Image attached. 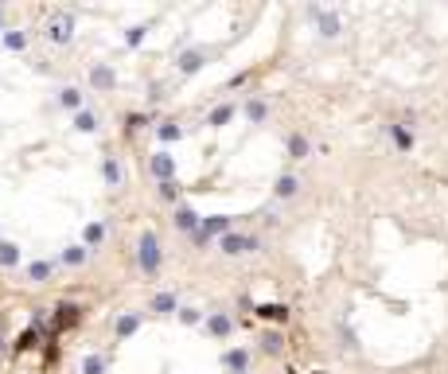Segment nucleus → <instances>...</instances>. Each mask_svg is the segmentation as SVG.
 Returning a JSON list of instances; mask_svg holds the SVG:
<instances>
[{
  "label": "nucleus",
  "mask_w": 448,
  "mask_h": 374,
  "mask_svg": "<svg viewBox=\"0 0 448 374\" xmlns=\"http://www.w3.org/2000/svg\"><path fill=\"white\" fill-rule=\"evenodd\" d=\"M0 359H4V335H0Z\"/></svg>",
  "instance_id": "35"
},
{
  "label": "nucleus",
  "mask_w": 448,
  "mask_h": 374,
  "mask_svg": "<svg viewBox=\"0 0 448 374\" xmlns=\"http://www.w3.org/2000/svg\"><path fill=\"white\" fill-rule=\"evenodd\" d=\"M106 238H110V227H106V218H98V222H86V227H82V246H86L90 254L106 246Z\"/></svg>",
  "instance_id": "10"
},
{
  "label": "nucleus",
  "mask_w": 448,
  "mask_h": 374,
  "mask_svg": "<svg viewBox=\"0 0 448 374\" xmlns=\"http://www.w3.org/2000/svg\"><path fill=\"white\" fill-rule=\"evenodd\" d=\"M285 152H289V160H308L312 140L304 137V133H289V137H285Z\"/></svg>",
  "instance_id": "14"
},
{
  "label": "nucleus",
  "mask_w": 448,
  "mask_h": 374,
  "mask_svg": "<svg viewBox=\"0 0 448 374\" xmlns=\"http://www.w3.org/2000/svg\"><path fill=\"white\" fill-rule=\"evenodd\" d=\"M106 371H110V359L106 355H98V351L82 355V374H106Z\"/></svg>",
  "instance_id": "25"
},
{
  "label": "nucleus",
  "mask_w": 448,
  "mask_h": 374,
  "mask_svg": "<svg viewBox=\"0 0 448 374\" xmlns=\"http://www.w3.org/2000/svg\"><path fill=\"white\" fill-rule=\"evenodd\" d=\"M86 79H90V86L98 90V94H113V90H117V70H113L110 63H94Z\"/></svg>",
  "instance_id": "7"
},
{
  "label": "nucleus",
  "mask_w": 448,
  "mask_h": 374,
  "mask_svg": "<svg viewBox=\"0 0 448 374\" xmlns=\"http://www.w3.org/2000/svg\"><path fill=\"white\" fill-rule=\"evenodd\" d=\"M137 266L144 277H160L164 269V246H160V234L156 230H140L137 238Z\"/></svg>",
  "instance_id": "1"
},
{
  "label": "nucleus",
  "mask_w": 448,
  "mask_h": 374,
  "mask_svg": "<svg viewBox=\"0 0 448 374\" xmlns=\"http://www.w3.org/2000/svg\"><path fill=\"white\" fill-rule=\"evenodd\" d=\"M47 40L55 43V47H70V43H74V16H70V12H55V16H51Z\"/></svg>",
  "instance_id": "4"
},
{
  "label": "nucleus",
  "mask_w": 448,
  "mask_h": 374,
  "mask_svg": "<svg viewBox=\"0 0 448 374\" xmlns=\"http://www.w3.org/2000/svg\"><path fill=\"white\" fill-rule=\"evenodd\" d=\"M386 133H390V140H394V148H398V152H413V133H409L401 121H390Z\"/></svg>",
  "instance_id": "17"
},
{
  "label": "nucleus",
  "mask_w": 448,
  "mask_h": 374,
  "mask_svg": "<svg viewBox=\"0 0 448 374\" xmlns=\"http://www.w3.org/2000/svg\"><path fill=\"white\" fill-rule=\"evenodd\" d=\"M28 40H31V35L24 28H8L4 35H0V47L12 51V55H20V51H28Z\"/></svg>",
  "instance_id": "15"
},
{
  "label": "nucleus",
  "mask_w": 448,
  "mask_h": 374,
  "mask_svg": "<svg viewBox=\"0 0 448 374\" xmlns=\"http://www.w3.org/2000/svg\"><path fill=\"white\" fill-rule=\"evenodd\" d=\"M74 129H78V133H98V129H101V117L94 113V109L82 106L78 113H74Z\"/></svg>",
  "instance_id": "23"
},
{
  "label": "nucleus",
  "mask_w": 448,
  "mask_h": 374,
  "mask_svg": "<svg viewBox=\"0 0 448 374\" xmlns=\"http://www.w3.org/2000/svg\"><path fill=\"white\" fill-rule=\"evenodd\" d=\"M0 266L4 269L20 266V246H16V242H4V238H0Z\"/></svg>",
  "instance_id": "26"
},
{
  "label": "nucleus",
  "mask_w": 448,
  "mask_h": 374,
  "mask_svg": "<svg viewBox=\"0 0 448 374\" xmlns=\"http://www.w3.org/2000/svg\"><path fill=\"white\" fill-rule=\"evenodd\" d=\"M258 316L261 320H273V324H285V320H289V308L285 304H261Z\"/></svg>",
  "instance_id": "30"
},
{
  "label": "nucleus",
  "mask_w": 448,
  "mask_h": 374,
  "mask_svg": "<svg viewBox=\"0 0 448 374\" xmlns=\"http://www.w3.org/2000/svg\"><path fill=\"white\" fill-rule=\"evenodd\" d=\"M176 320H179V324H183V327H199L203 320H207V316H203L199 308H191V304H183V308H176Z\"/></svg>",
  "instance_id": "27"
},
{
  "label": "nucleus",
  "mask_w": 448,
  "mask_h": 374,
  "mask_svg": "<svg viewBox=\"0 0 448 374\" xmlns=\"http://www.w3.org/2000/svg\"><path fill=\"white\" fill-rule=\"evenodd\" d=\"M304 16L316 24L320 40H339V35H343V20H339V12L320 8V4H308V8H304Z\"/></svg>",
  "instance_id": "3"
},
{
  "label": "nucleus",
  "mask_w": 448,
  "mask_h": 374,
  "mask_svg": "<svg viewBox=\"0 0 448 374\" xmlns=\"http://www.w3.org/2000/svg\"><path fill=\"white\" fill-rule=\"evenodd\" d=\"M203 327H207L210 339H226V335L234 332V320H230V312H207Z\"/></svg>",
  "instance_id": "11"
},
{
  "label": "nucleus",
  "mask_w": 448,
  "mask_h": 374,
  "mask_svg": "<svg viewBox=\"0 0 448 374\" xmlns=\"http://www.w3.org/2000/svg\"><path fill=\"white\" fill-rule=\"evenodd\" d=\"M140 324H144V316H140V312H125V316H117L113 332H117V339H129V335L140 332Z\"/></svg>",
  "instance_id": "18"
},
{
  "label": "nucleus",
  "mask_w": 448,
  "mask_h": 374,
  "mask_svg": "<svg viewBox=\"0 0 448 374\" xmlns=\"http://www.w3.org/2000/svg\"><path fill=\"white\" fill-rule=\"evenodd\" d=\"M51 273H55V266H51V261H31V266H28V277L35 281V285H47Z\"/></svg>",
  "instance_id": "29"
},
{
  "label": "nucleus",
  "mask_w": 448,
  "mask_h": 374,
  "mask_svg": "<svg viewBox=\"0 0 448 374\" xmlns=\"http://www.w3.org/2000/svg\"><path fill=\"white\" fill-rule=\"evenodd\" d=\"M199 222H203V215H195L188 203H179L176 215H172V227H176L179 234H195V230H199Z\"/></svg>",
  "instance_id": "13"
},
{
  "label": "nucleus",
  "mask_w": 448,
  "mask_h": 374,
  "mask_svg": "<svg viewBox=\"0 0 448 374\" xmlns=\"http://www.w3.org/2000/svg\"><path fill=\"white\" fill-rule=\"evenodd\" d=\"M207 59H210V51H207V47H188V51H179L176 70L191 79V74H199V70L207 67Z\"/></svg>",
  "instance_id": "6"
},
{
  "label": "nucleus",
  "mask_w": 448,
  "mask_h": 374,
  "mask_svg": "<svg viewBox=\"0 0 448 374\" xmlns=\"http://www.w3.org/2000/svg\"><path fill=\"white\" fill-rule=\"evenodd\" d=\"M4 31H8V24H4V8H0V35H4Z\"/></svg>",
  "instance_id": "34"
},
{
  "label": "nucleus",
  "mask_w": 448,
  "mask_h": 374,
  "mask_svg": "<svg viewBox=\"0 0 448 374\" xmlns=\"http://www.w3.org/2000/svg\"><path fill=\"white\" fill-rule=\"evenodd\" d=\"M222 371L226 374H249V351L246 347H230V351H222Z\"/></svg>",
  "instance_id": "12"
},
{
  "label": "nucleus",
  "mask_w": 448,
  "mask_h": 374,
  "mask_svg": "<svg viewBox=\"0 0 448 374\" xmlns=\"http://www.w3.org/2000/svg\"><path fill=\"white\" fill-rule=\"evenodd\" d=\"M149 172H152L156 184H172V179H176V160H172V152H152Z\"/></svg>",
  "instance_id": "8"
},
{
  "label": "nucleus",
  "mask_w": 448,
  "mask_h": 374,
  "mask_svg": "<svg viewBox=\"0 0 448 374\" xmlns=\"http://www.w3.org/2000/svg\"><path fill=\"white\" fill-rule=\"evenodd\" d=\"M86 261H90V250L82 246V242H78V246H67V250H59V266H67V269H82V266H86Z\"/></svg>",
  "instance_id": "16"
},
{
  "label": "nucleus",
  "mask_w": 448,
  "mask_h": 374,
  "mask_svg": "<svg viewBox=\"0 0 448 374\" xmlns=\"http://www.w3.org/2000/svg\"><path fill=\"white\" fill-rule=\"evenodd\" d=\"M101 179H106V187H121V160L113 152L101 156Z\"/></svg>",
  "instance_id": "20"
},
{
  "label": "nucleus",
  "mask_w": 448,
  "mask_h": 374,
  "mask_svg": "<svg viewBox=\"0 0 448 374\" xmlns=\"http://www.w3.org/2000/svg\"><path fill=\"white\" fill-rule=\"evenodd\" d=\"M176 308H179L176 293H156L152 296V312L156 316H176Z\"/></svg>",
  "instance_id": "24"
},
{
  "label": "nucleus",
  "mask_w": 448,
  "mask_h": 374,
  "mask_svg": "<svg viewBox=\"0 0 448 374\" xmlns=\"http://www.w3.org/2000/svg\"><path fill=\"white\" fill-rule=\"evenodd\" d=\"M156 195L164 199V203H176V199H179V184H176V179H172V184H156Z\"/></svg>",
  "instance_id": "33"
},
{
  "label": "nucleus",
  "mask_w": 448,
  "mask_h": 374,
  "mask_svg": "<svg viewBox=\"0 0 448 374\" xmlns=\"http://www.w3.org/2000/svg\"><path fill=\"white\" fill-rule=\"evenodd\" d=\"M59 109H70V113H78L82 109V90L78 86H59Z\"/></svg>",
  "instance_id": "21"
},
{
  "label": "nucleus",
  "mask_w": 448,
  "mask_h": 374,
  "mask_svg": "<svg viewBox=\"0 0 448 374\" xmlns=\"http://www.w3.org/2000/svg\"><path fill=\"white\" fill-rule=\"evenodd\" d=\"M242 113H246L249 125H265V121H269V106H265V98H249L246 106H242Z\"/></svg>",
  "instance_id": "19"
},
{
  "label": "nucleus",
  "mask_w": 448,
  "mask_h": 374,
  "mask_svg": "<svg viewBox=\"0 0 448 374\" xmlns=\"http://www.w3.org/2000/svg\"><path fill=\"white\" fill-rule=\"evenodd\" d=\"M179 137H183V129H179L176 121H164V125H156V140H160V145H176Z\"/></svg>",
  "instance_id": "28"
},
{
  "label": "nucleus",
  "mask_w": 448,
  "mask_h": 374,
  "mask_svg": "<svg viewBox=\"0 0 448 374\" xmlns=\"http://www.w3.org/2000/svg\"><path fill=\"white\" fill-rule=\"evenodd\" d=\"M144 31H149V28H144V24H137V28H129V31H125V47H140V43H144Z\"/></svg>",
  "instance_id": "32"
},
{
  "label": "nucleus",
  "mask_w": 448,
  "mask_h": 374,
  "mask_svg": "<svg viewBox=\"0 0 448 374\" xmlns=\"http://www.w3.org/2000/svg\"><path fill=\"white\" fill-rule=\"evenodd\" d=\"M300 195V176L297 172H281L277 179H273V199H281V203H289V199Z\"/></svg>",
  "instance_id": "9"
},
{
  "label": "nucleus",
  "mask_w": 448,
  "mask_h": 374,
  "mask_svg": "<svg viewBox=\"0 0 448 374\" xmlns=\"http://www.w3.org/2000/svg\"><path fill=\"white\" fill-rule=\"evenodd\" d=\"M258 250H261V238L246 234V230H230V234L219 238V254L222 257H246V254H258Z\"/></svg>",
  "instance_id": "2"
},
{
  "label": "nucleus",
  "mask_w": 448,
  "mask_h": 374,
  "mask_svg": "<svg viewBox=\"0 0 448 374\" xmlns=\"http://www.w3.org/2000/svg\"><path fill=\"white\" fill-rule=\"evenodd\" d=\"M234 121V101H222V106H215L207 113V125L210 129H222V125H230Z\"/></svg>",
  "instance_id": "22"
},
{
  "label": "nucleus",
  "mask_w": 448,
  "mask_h": 374,
  "mask_svg": "<svg viewBox=\"0 0 448 374\" xmlns=\"http://www.w3.org/2000/svg\"><path fill=\"white\" fill-rule=\"evenodd\" d=\"M258 343H261V351H265V355H281V351H285V339H281V332H265Z\"/></svg>",
  "instance_id": "31"
},
{
  "label": "nucleus",
  "mask_w": 448,
  "mask_h": 374,
  "mask_svg": "<svg viewBox=\"0 0 448 374\" xmlns=\"http://www.w3.org/2000/svg\"><path fill=\"white\" fill-rule=\"evenodd\" d=\"M230 230H234V218H230V215H207L199 222V230H195V242L207 246L210 238H222V234H230Z\"/></svg>",
  "instance_id": "5"
}]
</instances>
